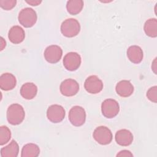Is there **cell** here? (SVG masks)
Wrapping results in <instances>:
<instances>
[{
  "instance_id": "obj_4",
  "label": "cell",
  "mask_w": 157,
  "mask_h": 157,
  "mask_svg": "<svg viewBox=\"0 0 157 157\" xmlns=\"http://www.w3.org/2000/svg\"><path fill=\"white\" fill-rule=\"evenodd\" d=\"M68 117L72 125L75 126H81L85 122L86 112L82 107L75 105L70 109Z\"/></svg>"
},
{
  "instance_id": "obj_16",
  "label": "cell",
  "mask_w": 157,
  "mask_h": 157,
  "mask_svg": "<svg viewBox=\"0 0 157 157\" xmlns=\"http://www.w3.org/2000/svg\"><path fill=\"white\" fill-rule=\"evenodd\" d=\"M143 51L139 46L132 45L127 50V56L132 63H140L143 59Z\"/></svg>"
},
{
  "instance_id": "obj_10",
  "label": "cell",
  "mask_w": 157,
  "mask_h": 157,
  "mask_svg": "<svg viewBox=\"0 0 157 157\" xmlns=\"http://www.w3.org/2000/svg\"><path fill=\"white\" fill-rule=\"evenodd\" d=\"M63 50L60 47L56 45H52L47 47L44 51L45 60L52 64L58 63L62 57Z\"/></svg>"
},
{
  "instance_id": "obj_23",
  "label": "cell",
  "mask_w": 157,
  "mask_h": 157,
  "mask_svg": "<svg viewBox=\"0 0 157 157\" xmlns=\"http://www.w3.org/2000/svg\"><path fill=\"white\" fill-rule=\"evenodd\" d=\"M17 4L16 0H1L0 6L6 10H10L13 9Z\"/></svg>"
},
{
  "instance_id": "obj_15",
  "label": "cell",
  "mask_w": 157,
  "mask_h": 157,
  "mask_svg": "<svg viewBox=\"0 0 157 157\" xmlns=\"http://www.w3.org/2000/svg\"><path fill=\"white\" fill-rule=\"evenodd\" d=\"M8 37L9 40L14 44H18L22 42L25 37V33L24 29L19 26H12L8 33Z\"/></svg>"
},
{
  "instance_id": "obj_25",
  "label": "cell",
  "mask_w": 157,
  "mask_h": 157,
  "mask_svg": "<svg viewBox=\"0 0 157 157\" xmlns=\"http://www.w3.org/2000/svg\"><path fill=\"white\" fill-rule=\"evenodd\" d=\"M132 156L133 155L131 153V151L126 150H121L117 155V156Z\"/></svg>"
},
{
  "instance_id": "obj_22",
  "label": "cell",
  "mask_w": 157,
  "mask_h": 157,
  "mask_svg": "<svg viewBox=\"0 0 157 157\" xmlns=\"http://www.w3.org/2000/svg\"><path fill=\"white\" fill-rule=\"evenodd\" d=\"M11 138V132L6 126L0 127V145H3L7 144Z\"/></svg>"
},
{
  "instance_id": "obj_1",
  "label": "cell",
  "mask_w": 157,
  "mask_h": 157,
  "mask_svg": "<svg viewBox=\"0 0 157 157\" xmlns=\"http://www.w3.org/2000/svg\"><path fill=\"white\" fill-rule=\"evenodd\" d=\"M25 117V112L21 105L13 104L9 106L7 110V120L10 124H20L23 121Z\"/></svg>"
},
{
  "instance_id": "obj_19",
  "label": "cell",
  "mask_w": 157,
  "mask_h": 157,
  "mask_svg": "<svg viewBox=\"0 0 157 157\" xmlns=\"http://www.w3.org/2000/svg\"><path fill=\"white\" fill-rule=\"evenodd\" d=\"M40 149L37 145L29 143L25 145L21 150V157H36L39 155Z\"/></svg>"
},
{
  "instance_id": "obj_2",
  "label": "cell",
  "mask_w": 157,
  "mask_h": 157,
  "mask_svg": "<svg viewBox=\"0 0 157 157\" xmlns=\"http://www.w3.org/2000/svg\"><path fill=\"white\" fill-rule=\"evenodd\" d=\"M18 20L19 23L25 28L33 26L37 20L36 11L30 7H26L21 10L18 14Z\"/></svg>"
},
{
  "instance_id": "obj_8",
  "label": "cell",
  "mask_w": 157,
  "mask_h": 157,
  "mask_svg": "<svg viewBox=\"0 0 157 157\" xmlns=\"http://www.w3.org/2000/svg\"><path fill=\"white\" fill-rule=\"evenodd\" d=\"M61 93L67 97L75 95L79 90L78 82L72 78H67L61 82L59 86Z\"/></svg>"
},
{
  "instance_id": "obj_13",
  "label": "cell",
  "mask_w": 157,
  "mask_h": 157,
  "mask_svg": "<svg viewBox=\"0 0 157 157\" xmlns=\"http://www.w3.org/2000/svg\"><path fill=\"white\" fill-rule=\"evenodd\" d=\"M17 84L15 77L9 72L4 73L0 76V88L4 91L13 89Z\"/></svg>"
},
{
  "instance_id": "obj_27",
  "label": "cell",
  "mask_w": 157,
  "mask_h": 157,
  "mask_svg": "<svg viewBox=\"0 0 157 157\" xmlns=\"http://www.w3.org/2000/svg\"><path fill=\"white\" fill-rule=\"evenodd\" d=\"M1 50H3V48H4V47H6V41L4 40V39L1 37Z\"/></svg>"
},
{
  "instance_id": "obj_24",
  "label": "cell",
  "mask_w": 157,
  "mask_h": 157,
  "mask_svg": "<svg viewBox=\"0 0 157 157\" xmlns=\"http://www.w3.org/2000/svg\"><path fill=\"white\" fill-rule=\"evenodd\" d=\"M147 98L151 102L156 103L157 102V86H154L148 89L147 92Z\"/></svg>"
},
{
  "instance_id": "obj_26",
  "label": "cell",
  "mask_w": 157,
  "mask_h": 157,
  "mask_svg": "<svg viewBox=\"0 0 157 157\" xmlns=\"http://www.w3.org/2000/svg\"><path fill=\"white\" fill-rule=\"evenodd\" d=\"M28 4L33 6H36L39 5L42 1H34V0H31V1H26Z\"/></svg>"
},
{
  "instance_id": "obj_3",
  "label": "cell",
  "mask_w": 157,
  "mask_h": 157,
  "mask_svg": "<svg viewBox=\"0 0 157 157\" xmlns=\"http://www.w3.org/2000/svg\"><path fill=\"white\" fill-rule=\"evenodd\" d=\"M80 31V23L75 18H67L61 23V32L65 37H74L78 34Z\"/></svg>"
},
{
  "instance_id": "obj_12",
  "label": "cell",
  "mask_w": 157,
  "mask_h": 157,
  "mask_svg": "<svg viewBox=\"0 0 157 157\" xmlns=\"http://www.w3.org/2000/svg\"><path fill=\"white\" fill-rule=\"evenodd\" d=\"M115 139L118 145L126 147L132 144L133 141V135L129 130L123 129L117 131Z\"/></svg>"
},
{
  "instance_id": "obj_14",
  "label": "cell",
  "mask_w": 157,
  "mask_h": 157,
  "mask_svg": "<svg viewBox=\"0 0 157 157\" xmlns=\"http://www.w3.org/2000/svg\"><path fill=\"white\" fill-rule=\"evenodd\" d=\"M117 93L123 98L130 96L134 92V86L129 80H121L116 85Z\"/></svg>"
},
{
  "instance_id": "obj_21",
  "label": "cell",
  "mask_w": 157,
  "mask_h": 157,
  "mask_svg": "<svg viewBox=\"0 0 157 157\" xmlns=\"http://www.w3.org/2000/svg\"><path fill=\"white\" fill-rule=\"evenodd\" d=\"M83 5L82 0H70L67 2L66 9L69 13L75 15L82 11Z\"/></svg>"
},
{
  "instance_id": "obj_20",
  "label": "cell",
  "mask_w": 157,
  "mask_h": 157,
  "mask_svg": "<svg viewBox=\"0 0 157 157\" xmlns=\"http://www.w3.org/2000/svg\"><path fill=\"white\" fill-rule=\"evenodd\" d=\"M144 29L147 36L150 37L157 36V20L156 18L147 20L144 26Z\"/></svg>"
},
{
  "instance_id": "obj_11",
  "label": "cell",
  "mask_w": 157,
  "mask_h": 157,
  "mask_svg": "<svg viewBox=\"0 0 157 157\" xmlns=\"http://www.w3.org/2000/svg\"><path fill=\"white\" fill-rule=\"evenodd\" d=\"M84 87L86 91L91 94H97L103 88L102 80L96 75H90L85 80Z\"/></svg>"
},
{
  "instance_id": "obj_18",
  "label": "cell",
  "mask_w": 157,
  "mask_h": 157,
  "mask_svg": "<svg viewBox=\"0 0 157 157\" xmlns=\"http://www.w3.org/2000/svg\"><path fill=\"white\" fill-rule=\"evenodd\" d=\"M1 157H17L19 152V147L15 140H12L9 145L1 148Z\"/></svg>"
},
{
  "instance_id": "obj_6",
  "label": "cell",
  "mask_w": 157,
  "mask_h": 157,
  "mask_svg": "<svg viewBox=\"0 0 157 157\" xmlns=\"http://www.w3.org/2000/svg\"><path fill=\"white\" fill-rule=\"evenodd\" d=\"M93 137L94 139L101 145L109 144L113 138L110 129L104 126L97 127L93 132Z\"/></svg>"
},
{
  "instance_id": "obj_7",
  "label": "cell",
  "mask_w": 157,
  "mask_h": 157,
  "mask_svg": "<svg viewBox=\"0 0 157 157\" xmlns=\"http://www.w3.org/2000/svg\"><path fill=\"white\" fill-rule=\"evenodd\" d=\"M66 115L65 110L63 106L53 104L48 107L47 110L48 120L53 123H58L63 121Z\"/></svg>"
},
{
  "instance_id": "obj_28",
  "label": "cell",
  "mask_w": 157,
  "mask_h": 157,
  "mask_svg": "<svg viewBox=\"0 0 157 157\" xmlns=\"http://www.w3.org/2000/svg\"><path fill=\"white\" fill-rule=\"evenodd\" d=\"M156 58H155V60H154V61H153V65L151 66V68H152V69L153 70V71H154V72L155 73V74H156V71H155V69H156Z\"/></svg>"
},
{
  "instance_id": "obj_5",
  "label": "cell",
  "mask_w": 157,
  "mask_h": 157,
  "mask_svg": "<svg viewBox=\"0 0 157 157\" xmlns=\"http://www.w3.org/2000/svg\"><path fill=\"white\" fill-rule=\"evenodd\" d=\"M120 111L118 102L113 99H107L101 104V112L105 118H112L116 117Z\"/></svg>"
},
{
  "instance_id": "obj_17",
  "label": "cell",
  "mask_w": 157,
  "mask_h": 157,
  "mask_svg": "<svg viewBox=\"0 0 157 157\" xmlns=\"http://www.w3.org/2000/svg\"><path fill=\"white\" fill-rule=\"evenodd\" d=\"M37 87L31 82H27L23 84L20 89V94L25 99L30 100L33 99L37 94Z\"/></svg>"
},
{
  "instance_id": "obj_9",
  "label": "cell",
  "mask_w": 157,
  "mask_h": 157,
  "mask_svg": "<svg viewBox=\"0 0 157 157\" xmlns=\"http://www.w3.org/2000/svg\"><path fill=\"white\" fill-rule=\"evenodd\" d=\"M63 66L69 71H76L81 64V56L76 52H69L63 58Z\"/></svg>"
}]
</instances>
